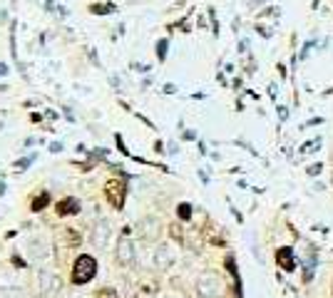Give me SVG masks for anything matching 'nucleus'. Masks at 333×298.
Listing matches in <instances>:
<instances>
[{"mask_svg": "<svg viewBox=\"0 0 333 298\" xmlns=\"http://www.w3.org/2000/svg\"><path fill=\"white\" fill-rule=\"evenodd\" d=\"M311 47H313V42H306V45H303V50H301V55H299V58H301V60H306V58H308V50H311Z\"/></svg>", "mask_w": 333, "mask_h": 298, "instance_id": "obj_11", "label": "nucleus"}, {"mask_svg": "<svg viewBox=\"0 0 333 298\" xmlns=\"http://www.w3.org/2000/svg\"><path fill=\"white\" fill-rule=\"evenodd\" d=\"M105 196H107V202H110L115 209H122L124 196H127V186H124V181H122V179H110L107 186H105Z\"/></svg>", "mask_w": 333, "mask_h": 298, "instance_id": "obj_3", "label": "nucleus"}, {"mask_svg": "<svg viewBox=\"0 0 333 298\" xmlns=\"http://www.w3.org/2000/svg\"><path fill=\"white\" fill-rule=\"evenodd\" d=\"M77 209H80V204H77L75 199H62L60 204H58V214H62V216H65V214H75Z\"/></svg>", "mask_w": 333, "mask_h": 298, "instance_id": "obj_5", "label": "nucleus"}, {"mask_svg": "<svg viewBox=\"0 0 333 298\" xmlns=\"http://www.w3.org/2000/svg\"><path fill=\"white\" fill-rule=\"evenodd\" d=\"M321 169H323V164H311L306 172H308V177H318V174H321Z\"/></svg>", "mask_w": 333, "mask_h": 298, "instance_id": "obj_8", "label": "nucleus"}, {"mask_svg": "<svg viewBox=\"0 0 333 298\" xmlns=\"http://www.w3.org/2000/svg\"><path fill=\"white\" fill-rule=\"evenodd\" d=\"M199 293L207 296V298H221L224 296V283H221V278L214 276V273H204V276L199 278Z\"/></svg>", "mask_w": 333, "mask_h": 298, "instance_id": "obj_2", "label": "nucleus"}, {"mask_svg": "<svg viewBox=\"0 0 333 298\" xmlns=\"http://www.w3.org/2000/svg\"><path fill=\"white\" fill-rule=\"evenodd\" d=\"M276 264H278V268H283V271H296L294 251H291L289 246H281V249L276 251Z\"/></svg>", "mask_w": 333, "mask_h": 298, "instance_id": "obj_4", "label": "nucleus"}, {"mask_svg": "<svg viewBox=\"0 0 333 298\" xmlns=\"http://www.w3.org/2000/svg\"><path fill=\"white\" fill-rule=\"evenodd\" d=\"M278 117H281V119L289 117V107H283V105H281V107H278Z\"/></svg>", "mask_w": 333, "mask_h": 298, "instance_id": "obj_12", "label": "nucleus"}, {"mask_svg": "<svg viewBox=\"0 0 333 298\" xmlns=\"http://www.w3.org/2000/svg\"><path fill=\"white\" fill-rule=\"evenodd\" d=\"M321 122H323V119H321V117H316V119H311V122H306L303 127H311V124H321Z\"/></svg>", "mask_w": 333, "mask_h": 298, "instance_id": "obj_13", "label": "nucleus"}, {"mask_svg": "<svg viewBox=\"0 0 333 298\" xmlns=\"http://www.w3.org/2000/svg\"><path fill=\"white\" fill-rule=\"evenodd\" d=\"M120 259H122V264L132 261V251H129V243H127V241H122L120 243Z\"/></svg>", "mask_w": 333, "mask_h": 298, "instance_id": "obj_6", "label": "nucleus"}, {"mask_svg": "<svg viewBox=\"0 0 333 298\" xmlns=\"http://www.w3.org/2000/svg\"><path fill=\"white\" fill-rule=\"evenodd\" d=\"M179 216H182V219H189V216H192V207H189V204H179Z\"/></svg>", "mask_w": 333, "mask_h": 298, "instance_id": "obj_9", "label": "nucleus"}, {"mask_svg": "<svg viewBox=\"0 0 333 298\" xmlns=\"http://www.w3.org/2000/svg\"><path fill=\"white\" fill-rule=\"evenodd\" d=\"M97 298H117V293H115L112 288H105V291H100V293H97Z\"/></svg>", "mask_w": 333, "mask_h": 298, "instance_id": "obj_10", "label": "nucleus"}, {"mask_svg": "<svg viewBox=\"0 0 333 298\" xmlns=\"http://www.w3.org/2000/svg\"><path fill=\"white\" fill-rule=\"evenodd\" d=\"M45 204H47V194H42V196H37V199L32 202V209H35V211H40V209L45 207Z\"/></svg>", "mask_w": 333, "mask_h": 298, "instance_id": "obj_7", "label": "nucleus"}, {"mask_svg": "<svg viewBox=\"0 0 333 298\" xmlns=\"http://www.w3.org/2000/svg\"><path fill=\"white\" fill-rule=\"evenodd\" d=\"M94 273H97V261L92 256H80L75 261V268H72V281L75 283H87V281L94 278Z\"/></svg>", "mask_w": 333, "mask_h": 298, "instance_id": "obj_1", "label": "nucleus"}]
</instances>
